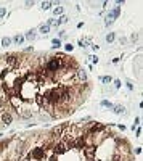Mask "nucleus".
Returning <instances> with one entry per match:
<instances>
[{
    "label": "nucleus",
    "instance_id": "obj_19",
    "mask_svg": "<svg viewBox=\"0 0 143 161\" xmlns=\"http://www.w3.org/2000/svg\"><path fill=\"white\" fill-rule=\"evenodd\" d=\"M48 31H50V26H48V24H42V26H40V32H43V34H47Z\"/></svg>",
    "mask_w": 143,
    "mask_h": 161
},
{
    "label": "nucleus",
    "instance_id": "obj_9",
    "mask_svg": "<svg viewBox=\"0 0 143 161\" xmlns=\"http://www.w3.org/2000/svg\"><path fill=\"white\" fill-rule=\"evenodd\" d=\"M2 121H3V124L8 126V124H11V121H13V116H11L10 113H3V114H2Z\"/></svg>",
    "mask_w": 143,
    "mask_h": 161
},
{
    "label": "nucleus",
    "instance_id": "obj_22",
    "mask_svg": "<svg viewBox=\"0 0 143 161\" xmlns=\"http://www.w3.org/2000/svg\"><path fill=\"white\" fill-rule=\"evenodd\" d=\"M52 5H53L52 2H42V8H43V10H48Z\"/></svg>",
    "mask_w": 143,
    "mask_h": 161
},
{
    "label": "nucleus",
    "instance_id": "obj_17",
    "mask_svg": "<svg viewBox=\"0 0 143 161\" xmlns=\"http://www.w3.org/2000/svg\"><path fill=\"white\" fill-rule=\"evenodd\" d=\"M113 108H114V113H117V114L124 113V110H125V108H124V106H121V105H117V106H113Z\"/></svg>",
    "mask_w": 143,
    "mask_h": 161
},
{
    "label": "nucleus",
    "instance_id": "obj_12",
    "mask_svg": "<svg viewBox=\"0 0 143 161\" xmlns=\"http://www.w3.org/2000/svg\"><path fill=\"white\" fill-rule=\"evenodd\" d=\"M36 100H37V103L40 105V106H43V105L47 103V102H45V98H43V95H37V97H36Z\"/></svg>",
    "mask_w": 143,
    "mask_h": 161
},
{
    "label": "nucleus",
    "instance_id": "obj_10",
    "mask_svg": "<svg viewBox=\"0 0 143 161\" xmlns=\"http://www.w3.org/2000/svg\"><path fill=\"white\" fill-rule=\"evenodd\" d=\"M105 129V126L103 124H93V127H92V130H90V134H93V132H100V130H103Z\"/></svg>",
    "mask_w": 143,
    "mask_h": 161
},
{
    "label": "nucleus",
    "instance_id": "obj_3",
    "mask_svg": "<svg viewBox=\"0 0 143 161\" xmlns=\"http://www.w3.org/2000/svg\"><path fill=\"white\" fill-rule=\"evenodd\" d=\"M119 13H121V8H119V6H116L113 11H109V15L106 16V26H109V24L114 21V18H117V16H119Z\"/></svg>",
    "mask_w": 143,
    "mask_h": 161
},
{
    "label": "nucleus",
    "instance_id": "obj_25",
    "mask_svg": "<svg viewBox=\"0 0 143 161\" xmlns=\"http://www.w3.org/2000/svg\"><path fill=\"white\" fill-rule=\"evenodd\" d=\"M5 147H8V140H3V142L0 143V150H3Z\"/></svg>",
    "mask_w": 143,
    "mask_h": 161
},
{
    "label": "nucleus",
    "instance_id": "obj_5",
    "mask_svg": "<svg viewBox=\"0 0 143 161\" xmlns=\"http://www.w3.org/2000/svg\"><path fill=\"white\" fill-rule=\"evenodd\" d=\"M43 153H45V150L43 148H34V150L31 151V155H29V158H34V160H40L43 156Z\"/></svg>",
    "mask_w": 143,
    "mask_h": 161
},
{
    "label": "nucleus",
    "instance_id": "obj_18",
    "mask_svg": "<svg viewBox=\"0 0 143 161\" xmlns=\"http://www.w3.org/2000/svg\"><path fill=\"white\" fill-rule=\"evenodd\" d=\"M52 43H53V47H55V48H60V47H61V40H60V39H53Z\"/></svg>",
    "mask_w": 143,
    "mask_h": 161
},
{
    "label": "nucleus",
    "instance_id": "obj_14",
    "mask_svg": "<svg viewBox=\"0 0 143 161\" xmlns=\"http://www.w3.org/2000/svg\"><path fill=\"white\" fill-rule=\"evenodd\" d=\"M24 39H27V40H34V39H36V34H34L32 31H29L26 36H24Z\"/></svg>",
    "mask_w": 143,
    "mask_h": 161
},
{
    "label": "nucleus",
    "instance_id": "obj_21",
    "mask_svg": "<svg viewBox=\"0 0 143 161\" xmlns=\"http://www.w3.org/2000/svg\"><path fill=\"white\" fill-rule=\"evenodd\" d=\"M101 106H105V108H113V103L108 102V100H103V102H101Z\"/></svg>",
    "mask_w": 143,
    "mask_h": 161
},
{
    "label": "nucleus",
    "instance_id": "obj_24",
    "mask_svg": "<svg viewBox=\"0 0 143 161\" xmlns=\"http://www.w3.org/2000/svg\"><path fill=\"white\" fill-rule=\"evenodd\" d=\"M106 40H108V42H113V40H114V34H113V32H109V34L106 36Z\"/></svg>",
    "mask_w": 143,
    "mask_h": 161
},
{
    "label": "nucleus",
    "instance_id": "obj_20",
    "mask_svg": "<svg viewBox=\"0 0 143 161\" xmlns=\"http://www.w3.org/2000/svg\"><path fill=\"white\" fill-rule=\"evenodd\" d=\"M111 80H113L111 76H103V77H101V82H105V84H109Z\"/></svg>",
    "mask_w": 143,
    "mask_h": 161
},
{
    "label": "nucleus",
    "instance_id": "obj_16",
    "mask_svg": "<svg viewBox=\"0 0 143 161\" xmlns=\"http://www.w3.org/2000/svg\"><path fill=\"white\" fill-rule=\"evenodd\" d=\"M10 43H11V39L10 37H3V39H2V45H3V47H8Z\"/></svg>",
    "mask_w": 143,
    "mask_h": 161
},
{
    "label": "nucleus",
    "instance_id": "obj_4",
    "mask_svg": "<svg viewBox=\"0 0 143 161\" xmlns=\"http://www.w3.org/2000/svg\"><path fill=\"white\" fill-rule=\"evenodd\" d=\"M53 148H55V153H56V155H63L64 151L68 150V143H66V142H60V143H56Z\"/></svg>",
    "mask_w": 143,
    "mask_h": 161
},
{
    "label": "nucleus",
    "instance_id": "obj_11",
    "mask_svg": "<svg viewBox=\"0 0 143 161\" xmlns=\"http://www.w3.org/2000/svg\"><path fill=\"white\" fill-rule=\"evenodd\" d=\"M61 132H63V126H58V127H53L50 134L52 135H61Z\"/></svg>",
    "mask_w": 143,
    "mask_h": 161
},
{
    "label": "nucleus",
    "instance_id": "obj_23",
    "mask_svg": "<svg viewBox=\"0 0 143 161\" xmlns=\"http://www.w3.org/2000/svg\"><path fill=\"white\" fill-rule=\"evenodd\" d=\"M53 13H55V15H61V13H63V6H56V8L53 10Z\"/></svg>",
    "mask_w": 143,
    "mask_h": 161
},
{
    "label": "nucleus",
    "instance_id": "obj_29",
    "mask_svg": "<svg viewBox=\"0 0 143 161\" xmlns=\"http://www.w3.org/2000/svg\"><path fill=\"white\" fill-rule=\"evenodd\" d=\"M5 161H11V160H5Z\"/></svg>",
    "mask_w": 143,
    "mask_h": 161
},
{
    "label": "nucleus",
    "instance_id": "obj_27",
    "mask_svg": "<svg viewBox=\"0 0 143 161\" xmlns=\"http://www.w3.org/2000/svg\"><path fill=\"white\" fill-rule=\"evenodd\" d=\"M114 86H116V89H119L121 87V80H114Z\"/></svg>",
    "mask_w": 143,
    "mask_h": 161
},
{
    "label": "nucleus",
    "instance_id": "obj_26",
    "mask_svg": "<svg viewBox=\"0 0 143 161\" xmlns=\"http://www.w3.org/2000/svg\"><path fill=\"white\" fill-rule=\"evenodd\" d=\"M6 15V8H0V16H5Z\"/></svg>",
    "mask_w": 143,
    "mask_h": 161
},
{
    "label": "nucleus",
    "instance_id": "obj_2",
    "mask_svg": "<svg viewBox=\"0 0 143 161\" xmlns=\"http://www.w3.org/2000/svg\"><path fill=\"white\" fill-rule=\"evenodd\" d=\"M63 66H64L63 58H58V56H52V58L47 61V64H45V69L50 71V73H56V71L61 69Z\"/></svg>",
    "mask_w": 143,
    "mask_h": 161
},
{
    "label": "nucleus",
    "instance_id": "obj_1",
    "mask_svg": "<svg viewBox=\"0 0 143 161\" xmlns=\"http://www.w3.org/2000/svg\"><path fill=\"white\" fill-rule=\"evenodd\" d=\"M63 87H64V86H60V87H53V89L47 90L45 93H43L45 102L50 103V105H58V103H61V102H63V98H61Z\"/></svg>",
    "mask_w": 143,
    "mask_h": 161
},
{
    "label": "nucleus",
    "instance_id": "obj_13",
    "mask_svg": "<svg viewBox=\"0 0 143 161\" xmlns=\"http://www.w3.org/2000/svg\"><path fill=\"white\" fill-rule=\"evenodd\" d=\"M77 77H79L80 80H85V79H87V74L84 73V69H79V71H77Z\"/></svg>",
    "mask_w": 143,
    "mask_h": 161
},
{
    "label": "nucleus",
    "instance_id": "obj_15",
    "mask_svg": "<svg viewBox=\"0 0 143 161\" xmlns=\"http://www.w3.org/2000/svg\"><path fill=\"white\" fill-rule=\"evenodd\" d=\"M13 40H15L16 43H23V42H24V36H19V34H18V36H15Z\"/></svg>",
    "mask_w": 143,
    "mask_h": 161
},
{
    "label": "nucleus",
    "instance_id": "obj_6",
    "mask_svg": "<svg viewBox=\"0 0 143 161\" xmlns=\"http://www.w3.org/2000/svg\"><path fill=\"white\" fill-rule=\"evenodd\" d=\"M95 147L93 145H89V147H85L84 148V153H85V156L89 158V160H93V155H95Z\"/></svg>",
    "mask_w": 143,
    "mask_h": 161
},
{
    "label": "nucleus",
    "instance_id": "obj_8",
    "mask_svg": "<svg viewBox=\"0 0 143 161\" xmlns=\"http://www.w3.org/2000/svg\"><path fill=\"white\" fill-rule=\"evenodd\" d=\"M16 111H18V114H19L21 118H29V116H31V114H32V111H29L27 108H21V106L18 108Z\"/></svg>",
    "mask_w": 143,
    "mask_h": 161
},
{
    "label": "nucleus",
    "instance_id": "obj_7",
    "mask_svg": "<svg viewBox=\"0 0 143 161\" xmlns=\"http://www.w3.org/2000/svg\"><path fill=\"white\" fill-rule=\"evenodd\" d=\"M3 61L8 66H13V64L18 63V58H16V55H8V56H3Z\"/></svg>",
    "mask_w": 143,
    "mask_h": 161
},
{
    "label": "nucleus",
    "instance_id": "obj_28",
    "mask_svg": "<svg viewBox=\"0 0 143 161\" xmlns=\"http://www.w3.org/2000/svg\"><path fill=\"white\" fill-rule=\"evenodd\" d=\"M64 48H66L68 52H71V50H72V45H71V43H68V45H66V47H64Z\"/></svg>",
    "mask_w": 143,
    "mask_h": 161
}]
</instances>
